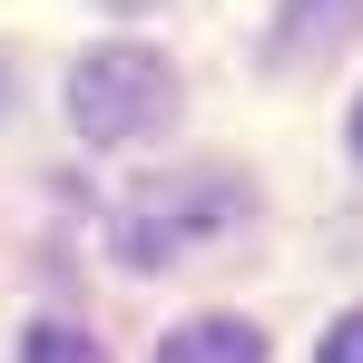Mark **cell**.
Masks as SVG:
<instances>
[{"mask_svg": "<svg viewBox=\"0 0 363 363\" xmlns=\"http://www.w3.org/2000/svg\"><path fill=\"white\" fill-rule=\"evenodd\" d=\"M69 118L89 147H138V138H167L177 128V69L138 40H108L69 69Z\"/></svg>", "mask_w": 363, "mask_h": 363, "instance_id": "6da1fadb", "label": "cell"}, {"mask_svg": "<svg viewBox=\"0 0 363 363\" xmlns=\"http://www.w3.org/2000/svg\"><path fill=\"white\" fill-rule=\"evenodd\" d=\"M245 216V177H226V167H186V177H157L128 196L118 216V255L128 265H167V255H186L196 236H226Z\"/></svg>", "mask_w": 363, "mask_h": 363, "instance_id": "7a4b0ae2", "label": "cell"}, {"mask_svg": "<svg viewBox=\"0 0 363 363\" xmlns=\"http://www.w3.org/2000/svg\"><path fill=\"white\" fill-rule=\"evenodd\" d=\"M363 30V0H285L275 10V60L304 69V60H324V50H344Z\"/></svg>", "mask_w": 363, "mask_h": 363, "instance_id": "3957f363", "label": "cell"}, {"mask_svg": "<svg viewBox=\"0 0 363 363\" xmlns=\"http://www.w3.org/2000/svg\"><path fill=\"white\" fill-rule=\"evenodd\" d=\"M157 363H265V334L236 324V314H196V324H177L157 344Z\"/></svg>", "mask_w": 363, "mask_h": 363, "instance_id": "277c9868", "label": "cell"}, {"mask_svg": "<svg viewBox=\"0 0 363 363\" xmlns=\"http://www.w3.org/2000/svg\"><path fill=\"white\" fill-rule=\"evenodd\" d=\"M20 363H108L79 324H30V344H20Z\"/></svg>", "mask_w": 363, "mask_h": 363, "instance_id": "5b68a950", "label": "cell"}, {"mask_svg": "<svg viewBox=\"0 0 363 363\" xmlns=\"http://www.w3.org/2000/svg\"><path fill=\"white\" fill-rule=\"evenodd\" d=\"M314 363H363V304L334 324V334H324V354H314Z\"/></svg>", "mask_w": 363, "mask_h": 363, "instance_id": "8992f818", "label": "cell"}, {"mask_svg": "<svg viewBox=\"0 0 363 363\" xmlns=\"http://www.w3.org/2000/svg\"><path fill=\"white\" fill-rule=\"evenodd\" d=\"M354 157H363V108H354Z\"/></svg>", "mask_w": 363, "mask_h": 363, "instance_id": "52a82bcc", "label": "cell"}, {"mask_svg": "<svg viewBox=\"0 0 363 363\" xmlns=\"http://www.w3.org/2000/svg\"><path fill=\"white\" fill-rule=\"evenodd\" d=\"M108 10H147V0H108Z\"/></svg>", "mask_w": 363, "mask_h": 363, "instance_id": "ba28073f", "label": "cell"}]
</instances>
